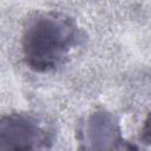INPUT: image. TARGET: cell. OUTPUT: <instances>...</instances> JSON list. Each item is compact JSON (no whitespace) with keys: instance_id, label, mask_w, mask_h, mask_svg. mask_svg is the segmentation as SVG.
I'll list each match as a JSON object with an SVG mask.
<instances>
[{"instance_id":"cell-1","label":"cell","mask_w":151,"mask_h":151,"mask_svg":"<svg viewBox=\"0 0 151 151\" xmlns=\"http://www.w3.org/2000/svg\"><path fill=\"white\" fill-rule=\"evenodd\" d=\"M81 32L68 15L45 11L28 19L22 34V53L27 66L39 73L55 70L79 45Z\"/></svg>"},{"instance_id":"cell-2","label":"cell","mask_w":151,"mask_h":151,"mask_svg":"<svg viewBox=\"0 0 151 151\" xmlns=\"http://www.w3.org/2000/svg\"><path fill=\"white\" fill-rule=\"evenodd\" d=\"M47 131L40 122L26 113L0 116V151H46Z\"/></svg>"},{"instance_id":"cell-3","label":"cell","mask_w":151,"mask_h":151,"mask_svg":"<svg viewBox=\"0 0 151 151\" xmlns=\"http://www.w3.org/2000/svg\"><path fill=\"white\" fill-rule=\"evenodd\" d=\"M88 142L91 151H138L136 145L125 140L120 129L109 114H96L90 120Z\"/></svg>"}]
</instances>
